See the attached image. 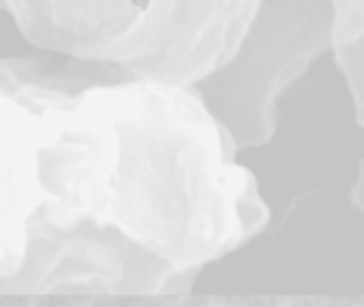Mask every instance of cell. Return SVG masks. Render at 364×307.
Wrapping results in <instances>:
<instances>
[{
	"label": "cell",
	"instance_id": "obj_1",
	"mask_svg": "<svg viewBox=\"0 0 364 307\" xmlns=\"http://www.w3.org/2000/svg\"><path fill=\"white\" fill-rule=\"evenodd\" d=\"M0 66L2 284L171 291L264 222L254 175L194 85Z\"/></svg>",
	"mask_w": 364,
	"mask_h": 307
},
{
	"label": "cell",
	"instance_id": "obj_2",
	"mask_svg": "<svg viewBox=\"0 0 364 307\" xmlns=\"http://www.w3.org/2000/svg\"><path fill=\"white\" fill-rule=\"evenodd\" d=\"M264 0H2L38 51L175 85H198L237 53Z\"/></svg>",
	"mask_w": 364,
	"mask_h": 307
},
{
	"label": "cell",
	"instance_id": "obj_3",
	"mask_svg": "<svg viewBox=\"0 0 364 307\" xmlns=\"http://www.w3.org/2000/svg\"><path fill=\"white\" fill-rule=\"evenodd\" d=\"M335 0H264L235 58L194 85L235 147L273 139L286 94L335 51Z\"/></svg>",
	"mask_w": 364,
	"mask_h": 307
}]
</instances>
